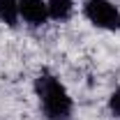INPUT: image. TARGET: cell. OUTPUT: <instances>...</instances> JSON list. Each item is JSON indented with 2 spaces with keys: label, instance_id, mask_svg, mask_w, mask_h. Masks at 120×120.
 <instances>
[{
  "label": "cell",
  "instance_id": "obj_1",
  "mask_svg": "<svg viewBox=\"0 0 120 120\" xmlns=\"http://www.w3.org/2000/svg\"><path fill=\"white\" fill-rule=\"evenodd\" d=\"M35 97L44 120H72L74 99L67 86L51 72H42L35 79Z\"/></svg>",
  "mask_w": 120,
  "mask_h": 120
},
{
  "label": "cell",
  "instance_id": "obj_2",
  "mask_svg": "<svg viewBox=\"0 0 120 120\" xmlns=\"http://www.w3.org/2000/svg\"><path fill=\"white\" fill-rule=\"evenodd\" d=\"M83 16L88 19V23H92L99 30H106V32L120 30V9L111 0H86Z\"/></svg>",
  "mask_w": 120,
  "mask_h": 120
},
{
  "label": "cell",
  "instance_id": "obj_3",
  "mask_svg": "<svg viewBox=\"0 0 120 120\" xmlns=\"http://www.w3.org/2000/svg\"><path fill=\"white\" fill-rule=\"evenodd\" d=\"M19 14L21 21L30 28H42L49 21L46 0H19Z\"/></svg>",
  "mask_w": 120,
  "mask_h": 120
},
{
  "label": "cell",
  "instance_id": "obj_4",
  "mask_svg": "<svg viewBox=\"0 0 120 120\" xmlns=\"http://www.w3.org/2000/svg\"><path fill=\"white\" fill-rule=\"evenodd\" d=\"M46 7H49V21L65 23V21L72 19V14L76 9V2L74 0H46Z\"/></svg>",
  "mask_w": 120,
  "mask_h": 120
},
{
  "label": "cell",
  "instance_id": "obj_5",
  "mask_svg": "<svg viewBox=\"0 0 120 120\" xmlns=\"http://www.w3.org/2000/svg\"><path fill=\"white\" fill-rule=\"evenodd\" d=\"M0 23H5L7 28H19V0H0Z\"/></svg>",
  "mask_w": 120,
  "mask_h": 120
},
{
  "label": "cell",
  "instance_id": "obj_6",
  "mask_svg": "<svg viewBox=\"0 0 120 120\" xmlns=\"http://www.w3.org/2000/svg\"><path fill=\"white\" fill-rule=\"evenodd\" d=\"M106 109L113 118L120 120V88H116L111 95H109V102H106Z\"/></svg>",
  "mask_w": 120,
  "mask_h": 120
}]
</instances>
